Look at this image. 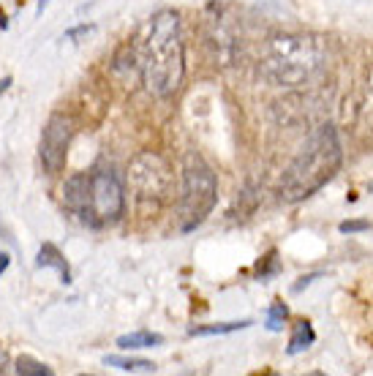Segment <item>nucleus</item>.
Here are the masks:
<instances>
[{
	"mask_svg": "<svg viewBox=\"0 0 373 376\" xmlns=\"http://www.w3.org/2000/svg\"><path fill=\"white\" fill-rule=\"evenodd\" d=\"M186 74L183 33L177 11H158L150 19L142 41V79L145 88L158 98L177 93Z\"/></svg>",
	"mask_w": 373,
	"mask_h": 376,
	"instance_id": "1",
	"label": "nucleus"
},
{
	"mask_svg": "<svg viewBox=\"0 0 373 376\" xmlns=\"http://www.w3.org/2000/svg\"><path fill=\"white\" fill-rule=\"evenodd\" d=\"M327 41L313 33H286L270 38L259 74L276 88H303L327 68Z\"/></svg>",
	"mask_w": 373,
	"mask_h": 376,
	"instance_id": "2",
	"label": "nucleus"
},
{
	"mask_svg": "<svg viewBox=\"0 0 373 376\" xmlns=\"http://www.w3.org/2000/svg\"><path fill=\"white\" fill-rule=\"evenodd\" d=\"M341 161L343 150L335 128L322 125L316 134H311V139L305 142L300 156L294 158L292 166L286 169L283 180H280V202L294 205V202L308 199L338 172Z\"/></svg>",
	"mask_w": 373,
	"mask_h": 376,
	"instance_id": "3",
	"label": "nucleus"
},
{
	"mask_svg": "<svg viewBox=\"0 0 373 376\" xmlns=\"http://www.w3.org/2000/svg\"><path fill=\"white\" fill-rule=\"evenodd\" d=\"M218 199V183L213 169L202 161V156L188 153L183 164V229L191 232L193 226H199L205 216L216 207Z\"/></svg>",
	"mask_w": 373,
	"mask_h": 376,
	"instance_id": "4",
	"label": "nucleus"
},
{
	"mask_svg": "<svg viewBox=\"0 0 373 376\" xmlns=\"http://www.w3.org/2000/svg\"><path fill=\"white\" fill-rule=\"evenodd\" d=\"M125 213V191L120 175L112 166H98L88 175V207L82 224L106 226L118 224Z\"/></svg>",
	"mask_w": 373,
	"mask_h": 376,
	"instance_id": "5",
	"label": "nucleus"
},
{
	"mask_svg": "<svg viewBox=\"0 0 373 376\" xmlns=\"http://www.w3.org/2000/svg\"><path fill=\"white\" fill-rule=\"evenodd\" d=\"M128 180L136 191L139 202H161L164 194L169 191V166L156 153H142L131 161L128 166Z\"/></svg>",
	"mask_w": 373,
	"mask_h": 376,
	"instance_id": "6",
	"label": "nucleus"
},
{
	"mask_svg": "<svg viewBox=\"0 0 373 376\" xmlns=\"http://www.w3.org/2000/svg\"><path fill=\"white\" fill-rule=\"evenodd\" d=\"M71 136H74V118H68L63 112H55L47 120V128L41 134V145H38V156H41V164H44L47 175H58L65 166Z\"/></svg>",
	"mask_w": 373,
	"mask_h": 376,
	"instance_id": "7",
	"label": "nucleus"
},
{
	"mask_svg": "<svg viewBox=\"0 0 373 376\" xmlns=\"http://www.w3.org/2000/svg\"><path fill=\"white\" fill-rule=\"evenodd\" d=\"M35 265H38V267H55V270L63 276V281L65 283L71 281L68 262H65V256L61 253V249H58V246H52V243H44V246L38 249V259H35Z\"/></svg>",
	"mask_w": 373,
	"mask_h": 376,
	"instance_id": "8",
	"label": "nucleus"
},
{
	"mask_svg": "<svg viewBox=\"0 0 373 376\" xmlns=\"http://www.w3.org/2000/svg\"><path fill=\"white\" fill-rule=\"evenodd\" d=\"M316 341V333H313L311 322H297L294 324V333H292V338H289V346H286V352L289 354H300V352H305L308 346Z\"/></svg>",
	"mask_w": 373,
	"mask_h": 376,
	"instance_id": "9",
	"label": "nucleus"
},
{
	"mask_svg": "<svg viewBox=\"0 0 373 376\" xmlns=\"http://www.w3.org/2000/svg\"><path fill=\"white\" fill-rule=\"evenodd\" d=\"M104 363L106 366H112V368H120L125 374H156V363H150V360H134V357H104Z\"/></svg>",
	"mask_w": 373,
	"mask_h": 376,
	"instance_id": "10",
	"label": "nucleus"
},
{
	"mask_svg": "<svg viewBox=\"0 0 373 376\" xmlns=\"http://www.w3.org/2000/svg\"><path fill=\"white\" fill-rule=\"evenodd\" d=\"M161 344H164V336L148 333V330L128 333V336H120V338H118V346H120V349H153V346H161Z\"/></svg>",
	"mask_w": 373,
	"mask_h": 376,
	"instance_id": "11",
	"label": "nucleus"
},
{
	"mask_svg": "<svg viewBox=\"0 0 373 376\" xmlns=\"http://www.w3.org/2000/svg\"><path fill=\"white\" fill-rule=\"evenodd\" d=\"M253 322L243 319V322H223V324H205V327H191L188 336H223V333H237V330H246Z\"/></svg>",
	"mask_w": 373,
	"mask_h": 376,
	"instance_id": "12",
	"label": "nucleus"
},
{
	"mask_svg": "<svg viewBox=\"0 0 373 376\" xmlns=\"http://www.w3.org/2000/svg\"><path fill=\"white\" fill-rule=\"evenodd\" d=\"M14 371L19 376H52V368H47L44 363H38L33 357H19Z\"/></svg>",
	"mask_w": 373,
	"mask_h": 376,
	"instance_id": "13",
	"label": "nucleus"
},
{
	"mask_svg": "<svg viewBox=\"0 0 373 376\" xmlns=\"http://www.w3.org/2000/svg\"><path fill=\"white\" fill-rule=\"evenodd\" d=\"M286 316H289V308L276 300V303L270 306V311H267V330H270V333H280V330H283Z\"/></svg>",
	"mask_w": 373,
	"mask_h": 376,
	"instance_id": "14",
	"label": "nucleus"
},
{
	"mask_svg": "<svg viewBox=\"0 0 373 376\" xmlns=\"http://www.w3.org/2000/svg\"><path fill=\"white\" fill-rule=\"evenodd\" d=\"M280 270V265H278V253L276 251H270L264 259H259L256 262V276L264 281V279H270V276H276Z\"/></svg>",
	"mask_w": 373,
	"mask_h": 376,
	"instance_id": "15",
	"label": "nucleus"
},
{
	"mask_svg": "<svg viewBox=\"0 0 373 376\" xmlns=\"http://www.w3.org/2000/svg\"><path fill=\"white\" fill-rule=\"evenodd\" d=\"M338 229H341L343 235H354V232H365V229H371V224H368V221H343Z\"/></svg>",
	"mask_w": 373,
	"mask_h": 376,
	"instance_id": "16",
	"label": "nucleus"
},
{
	"mask_svg": "<svg viewBox=\"0 0 373 376\" xmlns=\"http://www.w3.org/2000/svg\"><path fill=\"white\" fill-rule=\"evenodd\" d=\"M95 28L93 25H85V28H77V31H68L65 33V38H68V41H74V38H82V36H88V33H93Z\"/></svg>",
	"mask_w": 373,
	"mask_h": 376,
	"instance_id": "17",
	"label": "nucleus"
},
{
	"mask_svg": "<svg viewBox=\"0 0 373 376\" xmlns=\"http://www.w3.org/2000/svg\"><path fill=\"white\" fill-rule=\"evenodd\" d=\"M316 279H319V273H313V276H305V279H300V281L294 283V292L305 289V286H308V283H313V281H316Z\"/></svg>",
	"mask_w": 373,
	"mask_h": 376,
	"instance_id": "18",
	"label": "nucleus"
},
{
	"mask_svg": "<svg viewBox=\"0 0 373 376\" xmlns=\"http://www.w3.org/2000/svg\"><path fill=\"white\" fill-rule=\"evenodd\" d=\"M8 262H11V259H8V253H0V276L8 270Z\"/></svg>",
	"mask_w": 373,
	"mask_h": 376,
	"instance_id": "19",
	"label": "nucleus"
},
{
	"mask_svg": "<svg viewBox=\"0 0 373 376\" xmlns=\"http://www.w3.org/2000/svg\"><path fill=\"white\" fill-rule=\"evenodd\" d=\"M8 85H11V77H3V79H0V93H3Z\"/></svg>",
	"mask_w": 373,
	"mask_h": 376,
	"instance_id": "20",
	"label": "nucleus"
},
{
	"mask_svg": "<svg viewBox=\"0 0 373 376\" xmlns=\"http://www.w3.org/2000/svg\"><path fill=\"white\" fill-rule=\"evenodd\" d=\"M6 28H8V19H6V14L0 11V31H6Z\"/></svg>",
	"mask_w": 373,
	"mask_h": 376,
	"instance_id": "21",
	"label": "nucleus"
},
{
	"mask_svg": "<svg viewBox=\"0 0 373 376\" xmlns=\"http://www.w3.org/2000/svg\"><path fill=\"white\" fill-rule=\"evenodd\" d=\"M47 6H49V0H38V14H41V11H44Z\"/></svg>",
	"mask_w": 373,
	"mask_h": 376,
	"instance_id": "22",
	"label": "nucleus"
}]
</instances>
